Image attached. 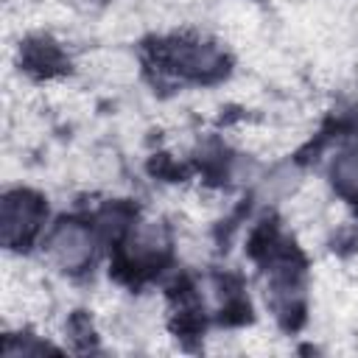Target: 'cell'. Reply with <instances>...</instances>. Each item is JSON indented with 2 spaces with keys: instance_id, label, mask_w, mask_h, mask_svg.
Masks as SVG:
<instances>
[{
  "instance_id": "6da1fadb",
  "label": "cell",
  "mask_w": 358,
  "mask_h": 358,
  "mask_svg": "<svg viewBox=\"0 0 358 358\" xmlns=\"http://www.w3.org/2000/svg\"><path fill=\"white\" fill-rule=\"evenodd\" d=\"M249 255L268 280V305L285 330L305 322V257L274 221H263L249 238Z\"/></svg>"
},
{
  "instance_id": "7a4b0ae2",
  "label": "cell",
  "mask_w": 358,
  "mask_h": 358,
  "mask_svg": "<svg viewBox=\"0 0 358 358\" xmlns=\"http://www.w3.org/2000/svg\"><path fill=\"white\" fill-rule=\"evenodd\" d=\"M148 67L171 76L176 81L190 84H215L229 73V56L215 42H204L196 36H165L145 45Z\"/></svg>"
},
{
  "instance_id": "3957f363",
  "label": "cell",
  "mask_w": 358,
  "mask_h": 358,
  "mask_svg": "<svg viewBox=\"0 0 358 358\" xmlns=\"http://www.w3.org/2000/svg\"><path fill=\"white\" fill-rule=\"evenodd\" d=\"M112 268L109 274L126 285H143L157 277L171 263V238L165 227L131 221L112 241Z\"/></svg>"
},
{
  "instance_id": "277c9868",
  "label": "cell",
  "mask_w": 358,
  "mask_h": 358,
  "mask_svg": "<svg viewBox=\"0 0 358 358\" xmlns=\"http://www.w3.org/2000/svg\"><path fill=\"white\" fill-rule=\"evenodd\" d=\"M48 218V204L28 187L8 190L0 201V238L6 249L28 252Z\"/></svg>"
},
{
  "instance_id": "5b68a950",
  "label": "cell",
  "mask_w": 358,
  "mask_h": 358,
  "mask_svg": "<svg viewBox=\"0 0 358 358\" xmlns=\"http://www.w3.org/2000/svg\"><path fill=\"white\" fill-rule=\"evenodd\" d=\"M50 257L70 274H78L95 260V227L87 218H62L45 238Z\"/></svg>"
},
{
  "instance_id": "8992f818",
  "label": "cell",
  "mask_w": 358,
  "mask_h": 358,
  "mask_svg": "<svg viewBox=\"0 0 358 358\" xmlns=\"http://www.w3.org/2000/svg\"><path fill=\"white\" fill-rule=\"evenodd\" d=\"M20 64L34 78H50V76L64 73L70 67V59L64 56V50L59 48V42H53L50 36H42L39 34V36L25 39Z\"/></svg>"
}]
</instances>
